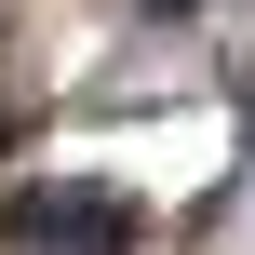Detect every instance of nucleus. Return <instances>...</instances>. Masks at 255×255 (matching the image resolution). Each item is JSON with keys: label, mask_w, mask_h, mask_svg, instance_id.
<instances>
[{"label": "nucleus", "mask_w": 255, "mask_h": 255, "mask_svg": "<svg viewBox=\"0 0 255 255\" xmlns=\"http://www.w3.org/2000/svg\"><path fill=\"white\" fill-rule=\"evenodd\" d=\"M13 229H27V242H67V255H121V242H134V215H121L108 188H27Z\"/></svg>", "instance_id": "nucleus-1"}]
</instances>
